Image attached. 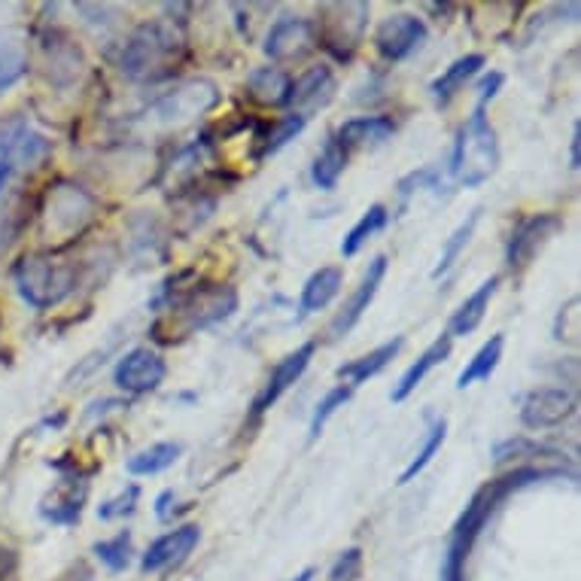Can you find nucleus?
Instances as JSON below:
<instances>
[{
  "instance_id": "nucleus-1",
  "label": "nucleus",
  "mask_w": 581,
  "mask_h": 581,
  "mask_svg": "<svg viewBox=\"0 0 581 581\" xmlns=\"http://www.w3.org/2000/svg\"><path fill=\"white\" fill-rule=\"evenodd\" d=\"M567 478V469H536V466H520L512 475L499 481L484 484L472 499H469L466 512L456 518L448 548H444L442 560V581H466V563L472 548L478 542L484 524L493 518V512L499 508V503H506L512 493L532 487V484H542V481Z\"/></svg>"
},
{
  "instance_id": "nucleus-2",
  "label": "nucleus",
  "mask_w": 581,
  "mask_h": 581,
  "mask_svg": "<svg viewBox=\"0 0 581 581\" xmlns=\"http://www.w3.org/2000/svg\"><path fill=\"white\" fill-rule=\"evenodd\" d=\"M180 58H183V37L174 31V25L147 22L126 40V46L119 52V71L128 79L147 83L171 74V67Z\"/></svg>"
},
{
  "instance_id": "nucleus-3",
  "label": "nucleus",
  "mask_w": 581,
  "mask_h": 581,
  "mask_svg": "<svg viewBox=\"0 0 581 581\" xmlns=\"http://www.w3.org/2000/svg\"><path fill=\"white\" fill-rule=\"evenodd\" d=\"M496 168H499V140H496V131H493L484 107L475 104V110H472L469 122L454 143L451 174L466 190H475L496 174Z\"/></svg>"
},
{
  "instance_id": "nucleus-4",
  "label": "nucleus",
  "mask_w": 581,
  "mask_h": 581,
  "mask_svg": "<svg viewBox=\"0 0 581 581\" xmlns=\"http://www.w3.org/2000/svg\"><path fill=\"white\" fill-rule=\"evenodd\" d=\"M19 295L25 299L31 308L46 311L62 304L71 292L76 290V266L74 262H62L50 254H31L25 256L13 271Z\"/></svg>"
},
{
  "instance_id": "nucleus-5",
  "label": "nucleus",
  "mask_w": 581,
  "mask_h": 581,
  "mask_svg": "<svg viewBox=\"0 0 581 581\" xmlns=\"http://www.w3.org/2000/svg\"><path fill=\"white\" fill-rule=\"evenodd\" d=\"M368 13H372V7L359 3V0H351V3H326L320 10V22L314 25L316 43L329 55H335L338 62H351L354 52L359 50L363 37H366Z\"/></svg>"
},
{
  "instance_id": "nucleus-6",
  "label": "nucleus",
  "mask_w": 581,
  "mask_h": 581,
  "mask_svg": "<svg viewBox=\"0 0 581 581\" xmlns=\"http://www.w3.org/2000/svg\"><path fill=\"white\" fill-rule=\"evenodd\" d=\"M219 104V92L211 79H192L174 92L162 95L159 101L150 104L143 122L150 128H180L192 122L195 116H204Z\"/></svg>"
},
{
  "instance_id": "nucleus-7",
  "label": "nucleus",
  "mask_w": 581,
  "mask_h": 581,
  "mask_svg": "<svg viewBox=\"0 0 581 581\" xmlns=\"http://www.w3.org/2000/svg\"><path fill=\"white\" fill-rule=\"evenodd\" d=\"M95 216V198L71 183H58L43 207V235L50 240H67L79 235Z\"/></svg>"
},
{
  "instance_id": "nucleus-8",
  "label": "nucleus",
  "mask_w": 581,
  "mask_h": 581,
  "mask_svg": "<svg viewBox=\"0 0 581 581\" xmlns=\"http://www.w3.org/2000/svg\"><path fill=\"white\" fill-rule=\"evenodd\" d=\"M235 308H238V292L232 287H204V290L190 292L171 311H177L180 332L192 335V332H202V329L228 320L235 314Z\"/></svg>"
},
{
  "instance_id": "nucleus-9",
  "label": "nucleus",
  "mask_w": 581,
  "mask_h": 581,
  "mask_svg": "<svg viewBox=\"0 0 581 581\" xmlns=\"http://www.w3.org/2000/svg\"><path fill=\"white\" fill-rule=\"evenodd\" d=\"M579 408L575 392L567 387H536L520 399V423L527 430H555Z\"/></svg>"
},
{
  "instance_id": "nucleus-10",
  "label": "nucleus",
  "mask_w": 581,
  "mask_h": 581,
  "mask_svg": "<svg viewBox=\"0 0 581 581\" xmlns=\"http://www.w3.org/2000/svg\"><path fill=\"white\" fill-rule=\"evenodd\" d=\"M423 40H427L423 19L411 13H396L390 19H384L375 31V50L380 52L384 62L396 64L405 62L408 55H415L423 46Z\"/></svg>"
},
{
  "instance_id": "nucleus-11",
  "label": "nucleus",
  "mask_w": 581,
  "mask_h": 581,
  "mask_svg": "<svg viewBox=\"0 0 581 581\" xmlns=\"http://www.w3.org/2000/svg\"><path fill=\"white\" fill-rule=\"evenodd\" d=\"M168 375V366L164 359L150 347H135L128 351L114 368V380L119 390L131 392V396H143V392H152Z\"/></svg>"
},
{
  "instance_id": "nucleus-12",
  "label": "nucleus",
  "mask_w": 581,
  "mask_h": 581,
  "mask_svg": "<svg viewBox=\"0 0 581 581\" xmlns=\"http://www.w3.org/2000/svg\"><path fill=\"white\" fill-rule=\"evenodd\" d=\"M560 228H563V219L557 214L527 216V219L515 228L512 240H508V250H506L508 268L530 266L532 259H536V254L542 250L548 240L555 238Z\"/></svg>"
},
{
  "instance_id": "nucleus-13",
  "label": "nucleus",
  "mask_w": 581,
  "mask_h": 581,
  "mask_svg": "<svg viewBox=\"0 0 581 581\" xmlns=\"http://www.w3.org/2000/svg\"><path fill=\"white\" fill-rule=\"evenodd\" d=\"M384 275H387V256H375V259L368 262L366 275L359 280V287L354 290V295L344 302L338 316L332 320V329H329L332 338H344V335L363 320V314L368 311V304L375 302V295H378L380 283H384Z\"/></svg>"
},
{
  "instance_id": "nucleus-14",
  "label": "nucleus",
  "mask_w": 581,
  "mask_h": 581,
  "mask_svg": "<svg viewBox=\"0 0 581 581\" xmlns=\"http://www.w3.org/2000/svg\"><path fill=\"white\" fill-rule=\"evenodd\" d=\"M314 22L304 15H287L268 31L266 55L275 62H290V58H302L304 52L314 50Z\"/></svg>"
},
{
  "instance_id": "nucleus-15",
  "label": "nucleus",
  "mask_w": 581,
  "mask_h": 581,
  "mask_svg": "<svg viewBox=\"0 0 581 581\" xmlns=\"http://www.w3.org/2000/svg\"><path fill=\"white\" fill-rule=\"evenodd\" d=\"M314 351H316L314 342H304L299 351H292L290 356H283L278 366L271 368V375H268L266 387H262V392L256 396L254 415H266L268 408L278 402L280 396L290 390L295 380L302 378L304 368L311 366V359H314Z\"/></svg>"
},
{
  "instance_id": "nucleus-16",
  "label": "nucleus",
  "mask_w": 581,
  "mask_h": 581,
  "mask_svg": "<svg viewBox=\"0 0 581 581\" xmlns=\"http://www.w3.org/2000/svg\"><path fill=\"white\" fill-rule=\"evenodd\" d=\"M202 539V530L195 524H186V527H177V530L164 532L162 539L147 548V555L140 557V569L143 572H162V569H171L183 563L186 557L192 555V548Z\"/></svg>"
},
{
  "instance_id": "nucleus-17",
  "label": "nucleus",
  "mask_w": 581,
  "mask_h": 581,
  "mask_svg": "<svg viewBox=\"0 0 581 581\" xmlns=\"http://www.w3.org/2000/svg\"><path fill=\"white\" fill-rule=\"evenodd\" d=\"M451 342H454V338L444 332L442 338H435V342H432L430 347H427V351H423V354L411 363V366L405 368V375L396 380V387H392V392H390L392 402H405V399H408V396H411V392L418 390L420 384L427 380V375H430L432 368L442 366L444 359L451 356Z\"/></svg>"
},
{
  "instance_id": "nucleus-18",
  "label": "nucleus",
  "mask_w": 581,
  "mask_h": 581,
  "mask_svg": "<svg viewBox=\"0 0 581 581\" xmlns=\"http://www.w3.org/2000/svg\"><path fill=\"white\" fill-rule=\"evenodd\" d=\"M83 503H86V481L76 478H62L58 484V491H52V496L43 499V506H40V515L50 520V524H76L79 515H83Z\"/></svg>"
},
{
  "instance_id": "nucleus-19",
  "label": "nucleus",
  "mask_w": 581,
  "mask_h": 581,
  "mask_svg": "<svg viewBox=\"0 0 581 581\" xmlns=\"http://www.w3.org/2000/svg\"><path fill=\"white\" fill-rule=\"evenodd\" d=\"M28 74V34L22 28H0V92L13 89Z\"/></svg>"
},
{
  "instance_id": "nucleus-20",
  "label": "nucleus",
  "mask_w": 581,
  "mask_h": 581,
  "mask_svg": "<svg viewBox=\"0 0 581 581\" xmlns=\"http://www.w3.org/2000/svg\"><path fill=\"white\" fill-rule=\"evenodd\" d=\"M332 92H335V74H332V67H326V64L308 67V71L292 83L290 104L292 107H299V110H314V107L329 104Z\"/></svg>"
},
{
  "instance_id": "nucleus-21",
  "label": "nucleus",
  "mask_w": 581,
  "mask_h": 581,
  "mask_svg": "<svg viewBox=\"0 0 581 581\" xmlns=\"http://www.w3.org/2000/svg\"><path fill=\"white\" fill-rule=\"evenodd\" d=\"M247 92L262 107H287L292 95V79L280 67H256L247 74Z\"/></svg>"
},
{
  "instance_id": "nucleus-22",
  "label": "nucleus",
  "mask_w": 581,
  "mask_h": 581,
  "mask_svg": "<svg viewBox=\"0 0 581 581\" xmlns=\"http://www.w3.org/2000/svg\"><path fill=\"white\" fill-rule=\"evenodd\" d=\"M402 338H392V342L380 344V347H375L372 354H363L356 356V359H351V363H344V366H338V378L347 384V387H359V384H366L368 378H375V375H380L384 368L390 366L392 359H396V354L402 351Z\"/></svg>"
},
{
  "instance_id": "nucleus-23",
  "label": "nucleus",
  "mask_w": 581,
  "mask_h": 581,
  "mask_svg": "<svg viewBox=\"0 0 581 581\" xmlns=\"http://www.w3.org/2000/svg\"><path fill=\"white\" fill-rule=\"evenodd\" d=\"M392 126L390 116H356L351 122H344L338 128V140L344 143V150H366V147H380V143H387L392 138Z\"/></svg>"
},
{
  "instance_id": "nucleus-24",
  "label": "nucleus",
  "mask_w": 581,
  "mask_h": 581,
  "mask_svg": "<svg viewBox=\"0 0 581 581\" xmlns=\"http://www.w3.org/2000/svg\"><path fill=\"white\" fill-rule=\"evenodd\" d=\"M496 287H499V278L484 280L478 290L456 308L454 316H451V326H448L451 338H466V335H472L481 326V320H484L487 308H491V299L496 295Z\"/></svg>"
},
{
  "instance_id": "nucleus-25",
  "label": "nucleus",
  "mask_w": 581,
  "mask_h": 581,
  "mask_svg": "<svg viewBox=\"0 0 581 581\" xmlns=\"http://www.w3.org/2000/svg\"><path fill=\"white\" fill-rule=\"evenodd\" d=\"M342 283H344L342 268L329 266L314 271V275L308 278V283H304L302 299H299V311H302V316L314 314V311H323V308L342 292Z\"/></svg>"
},
{
  "instance_id": "nucleus-26",
  "label": "nucleus",
  "mask_w": 581,
  "mask_h": 581,
  "mask_svg": "<svg viewBox=\"0 0 581 581\" xmlns=\"http://www.w3.org/2000/svg\"><path fill=\"white\" fill-rule=\"evenodd\" d=\"M481 67H484V55H481V52H472V55L456 58V62L451 64L442 76H435V79H432V86H430L432 98H435L439 104H448L451 98H454L456 92L466 86L472 76L478 74Z\"/></svg>"
},
{
  "instance_id": "nucleus-27",
  "label": "nucleus",
  "mask_w": 581,
  "mask_h": 581,
  "mask_svg": "<svg viewBox=\"0 0 581 581\" xmlns=\"http://www.w3.org/2000/svg\"><path fill=\"white\" fill-rule=\"evenodd\" d=\"M344 168H347V150L338 138H329L323 152L316 155L314 168H311V180H314L316 190H335L338 180H342Z\"/></svg>"
},
{
  "instance_id": "nucleus-28",
  "label": "nucleus",
  "mask_w": 581,
  "mask_h": 581,
  "mask_svg": "<svg viewBox=\"0 0 581 581\" xmlns=\"http://www.w3.org/2000/svg\"><path fill=\"white\" fill-rule=\"evenodd\" d=\"M503 347H506V338L503 335H493L491 342L481 344V351L472 359H469V366L460 372V378H456V390H466L472 384H478V380H487L499 366V359H503Z\"/></svg>"
},
{
  "instance_id": "nucleus-29",
  "label": "nucleus",
  "mask_w": 581,
  "mask_h": 581,
  "mask_svg": "<svg viewBox=\"0 0 581 581\" xmlns=\"http://www.w3.org/2000/svg\"><path fill=\"white\" fill-rule=\"evenodd\" d=\"M387 223H390V211H387L384 204H372L366 214L359 216V223H356V226L351 228L347 235H344L342 256H347V259H351V256L359 254L368 240L375 238V235H378L380 228L387 226Z\"/></svg>"
},
{
  "instance_id": "nucleus-30",
  "label": "nucleus",
  "mask_w": 581,
  "mask_h": 581,
  "mask_svg": "<svg viewBox=\"0 0 581 581\" xmlns=\"http://www.w3.org/2000/svg\"><path fill=\"white\" fill-rule=\"evenodd\" d=\"M183 454V448L177 442H159L143 448L138 454L131 456L126 463V469L131 475H159L164 469H171Z\"/></svg>"
},
{
  "instance_id": "nucleus-31",
  "label": "nucleus",
  "mask_w": 581,
  "mask_h": 581,
  "mask_svg": "<svg viewBox=\"0 0 581 581\" xmlns=\"http://www.w3.org/2000/svg\"><path fill=\"white\" fill-rule=\"evenodd\" d=\"M304 122H308V116L304 114H292L278 119V122L259 138V152H256V159H268V155H275L278 150H283L290 140H295L302 135Z\"/></svg>"
},
{
  "instance_id": "nucleus-32",
  "label": "nucleus",
  "mask_w": 581,
  "mask_h": 581,
  "mask_svg": "<svg viewBox=\"0 0 581 581\" xmlns=\"http://www.w3.org/2000/svg\"><path fill=\"white\" fill-rule=\"evenodd\" d=\"M478 219H481V211H472V214L460 223V226L454 228V235L448 238V244H444L442 256H439V266L432 268V278H442V275H448L451 268H454V262L460 259V254L469 247V240H472V235H475V228H478Z\"/></svg>"
},
{
  "instance_id": "nucleus-33",
  "label": "nucleus",
  "mask_w": 581,
  "mask_h": 581,
  "mask_svg": "<svg viewBox=\"0 0 581 581\" xmlns=\"http://www.w3.org/2000/svg\"><path fill=\"white\" fill-rule=\"evenodd\" d=\"M444 435H448V420L439 418L430 427V432H427V439H423V448H420L418 454H415V460H411V463H408V466L402 469V475H399V484H402V487H405V484H411V481L418 478L423 469L430 466L432 456L442 451Z\"/></svg>"
},
{
  "instance_id": "nucleus-34",
  "label": "nucleus",
  "mask_w": 581,
  "mask_h": 581,
  "mask_svg": "<svg viewBox=\"0 0 581 581\" xmlns=\"http://www.w3.org/2000/svg\"><path fill=\"white\" fill-rule=\"evenodd\" d=\"M351 387H344V384H338V387H332V390L316 402L314 408V418H311V430H308V435H311V442L314 439H320L323 435V430H326V423L332 420V415L338 411V408H344V405L351 402Z\"/></svg>"
},
{
  "instance_id": "nucleus-35",
  "label": "nucleus",
  "mask_w": 581,
  "mask_h": 581,
  "mask_svg": "<svg viewBox=\"0 0 581 581\" xmlns=\"http://www.w3.org/2000/svg\"><path fill=\"white\" fill-rule=\"evenodd\" d=\"M95 555L101 560L104 567L114 569V572H122L131 563V532L122 530L116 532L114 539H104V542H95Z\"/></svg>"
},
{
  "instance_id": "nucleus-36",
  "label": "nucleus",
  "mask_w": 581,
  "mask_h": 581,
  "mask_svg": "<svg viewBox=\"0 0 581 581\" xmlns=\"http://www.w3.org/2000/svg\"><path fill=\"white\" fill-rule=\"evenodd\" d=\"M138 499H140V487L138 484H128L126 491L116 493L114 499H104L101 506H98V518L101 520L126 518V515H131V512L138 508Z\"/></svg>"
},
{
  "instance_id": "nucleus-37",
  "label": "nucleus",
  "mask_w": 581,
  "mask_h": 581,
  "mask_svg": "<svg viewBox=\"0 0 581 581\" xmlns=\"http://www.w3.org/2000/svg\"><path fill=\"white\" fill-rule=\"evenodd\" d=\"M363 572V548H344L329 569L326 581H356Z\"/></svg>"
},
{
  "instance_id": "nucleus-38",
  "label": "nucleus",
  "mask_w": 581,
  "mask_h": 581,
  "mask_svg": "<svg viewBox=\"0 0 581 581\" xmlns=\"http://www.w3.org/2000/svg\"><path fill=\"white\" fill-rule=\"evenodd\" d=\"M530 454H545V448H536L530 439H508V442H499L493 448V463H508L515 456H530Z\"/></svg>"
},
{
  "instance_id": "nucleus-39",
  "label": "nucleus",
  "mask_w": 581,
  "mask_h": 581,
  "mask_svg": "<svg viewBox=\"0 0 581 581\" xmlns=\"http://www.w3.org/2000/svg\"><path fill=\"white\" fill-rule=\"evenodd\" d=\"M503 83H506V76L503 74H487L484 79L478 83V107H487V101H493L496 98V92L503 89Z\"/></svg>"
},
{
  "instance_id": "nucleus-40",
  "label": "nucleus",
  "mask_w": 581,
  "mask_h": 581,
  "mask_svg": "<svg viewBox=\"0 0 581 581\" xmlns=\"http://www.w3.org/2000/svg\"><path fill=\"white\" fill-rule=\"evenodd\" d=\"M19 575V557L13 548H0V581H15Z\"/></svg>"
},
{
  "instance_id": "nucleus-41",
  "label": "nucleus",
  "mask_w": 581,
  "mask_h": 581,
  "mask_svg": "<svg viewBox=\"0 0 581 581\" xmlns=\"http://www.w3.org/2000/svg\"><path fill=\"white\" fill-rule=\"evenodd\" d=\"M581 128L575 126L572 128V143H569V168H572V171H579L581 168Z\"/></svg>"
},
{
  "instance_id": "nucleus-42",
  "label": "nucleus",
  "mask_w": 581,
  "mask_h": 581,
  "mask_svg": "<svg viewBox=\"0 0 581 581\" xmlns=\"http://www.w3.org/2000/svg\"><path fill=\"white\" fill-rule=\"evenodd\" d=\"M58 581H92V569L86 563H74L71 572H64Z\"/></svg>"
},
{
  "instance_id": "nucleus-43",
  "label": "nucleus",
  "mask_w": 581,
  "mask_h": 581,
  "mask_svg": "<svg viewBox=\"0 0 581 581\" xmlns=\"http://www.w3.org/2000/svg\"><path fill=\"white\" fill-rule=\"evenodd\" d=\"M171 499H174V491H164L162 496L155 499V515H159V518H162V520L171 518V512H174V506H168Z\"/></svg>"
},
{
  "instance_id": "nucleus-44",
  "label": "nucleus",
  "mask_w": 581,
  "mask_h": 581,
  "mask_svg": "<svg viewBox=\"0 0 581 581\" xmlns=\"http://www.w3.org/2000/svg\"><path fill=\"white\" fill-rule=\"evenodd\" d=\"M10 171H13V159H10V150H7V147H0V190H3V183L10 180Z\"/></svg>"
},
{
  "instance_id": "nucleus-45",
  "label": "nucleus",
  "mask_w": 581,
  "mask_h": 581,
  "mask_svg": "<svg viewBox=\"0 0 581 581\" xmlns=\"http://www.w3.org/2000/svg\"><path fill=\"white\" fill-rule=\"evenodd\" d=\"M314 575H316V569H304V572H299L292 581H314Z\"/></svg>"
}]
</instances>
